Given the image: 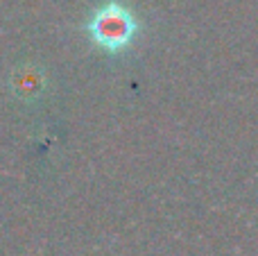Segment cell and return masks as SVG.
<instances>
[{
  "label": "cell",
  "mask_w": 258,
  "mask_h": 256,
  "mask_svg": "<svg viewBox=\"0 0 258 256\" xmlns=\"http://www.w3.org/2000/svg\"><path fill=\"white\" fill-rule=\"evenodd\" d=\"M138 30H141V25H138L136 16L116 0L98 7L86 23V32H89L91 41L107 54H120L129 50Z\"/></svg>",
  "instance_id": "obj_1"
}]
</instances>
